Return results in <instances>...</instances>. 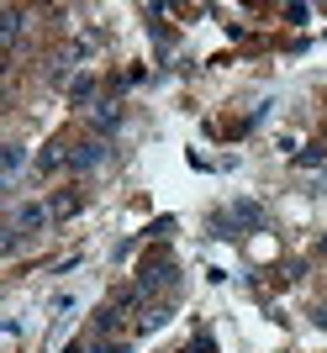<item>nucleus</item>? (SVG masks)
Masks as SVG:
<instances>
[{
    "label": "nucleus",
    "mask_w": 327,
    "mask_h": 353,
    "mask_svg": "<svg viewBox=\"0 0 327 353\" xmlns=\"http://www.w3.org/2000/svg\"><path fill=\"white\" fill-rule=\"evenodd\" d=\"M63 163H69V153H63V143H48L43 153H37V169H43V174H53V169H63Z\"/></svg>",
    "instance_id": "obj_6"
},
{
    "label": "nucleus",
    "mask_w": 327,
    "mask_h": 353,
    "mask_svg": "<svg viewBox=\"0 0 327 353\" xmlns=\"http://www.w3.org/2000/svg\"><path fill=\"white\" fill-rule=\"evenodd\" d=\"M175 285V264H164V259H153L148 269H143V285H137V295H153V290H169Z\"/></svg>",
    "instance_id": "obj_3"
},
{
    "label": "nucleus",
    "mask_w": 327,
    "mask_h": 353,
    "mask_svg": "<svg viewBox=\"0 0 327 353\" xmlns=\"http://www.w3.org/2000/svg\"><path fill=\"white\" fill-rule=\"evenodd\" d=\"M95 353H127V343H106V348H95Z\"/></svg>",
    "instance_id": "obj_12"
},
{
    "label": "nucleus",
    "mask_w": 327,
    "mask_h": 353,
    "mask_svg": "<svg viewBox=\"0 0 327 353\" xmlns=\"http://www.w3.org/2000/svg\"><path fill=\"white\" fill-rule=\"evenodd\" d=\"M21 163H27V153H21V148H6V179L21 174Z\"/></svg>",
    "instance_id": "obj_9"
},
{
    "label": "nucleus",
    "mask_w": 327,
    "mask_h": 353,
    "mask_svg": "<svg viewBox=\"0 0 327 353\" xmlns=\"http://www.w3.org/2000/svg\"><path fill=\"white\" fill-rule=\"evenodd\" d=\"M232 216H238L243 227H259V221H264V211L253 206V201H238V206H232Z\"/></svg>",
    "instance_id": "obj_7"
},
{
    "label": "nucleus",
    "mask_w": 327,
    "mask_h": 353,
    "mask_svg": "<svg viewBox=\"0 0 327 353\" xmlns=\"http://www.w3.org/2000/svg\"><path fill=\"white\" fill-rule=\"evenodd\" d=\"M75 211H79V195H59V201H53V216H75Z\"/></svg>",
    "instance_id": "obj_10"
},
{
    "label": "nucleus",
    "mask_w": 327,
    "mask_h": 353,
    "mask_svg": "<svg viewBox=\"0 0 327 353\" xmlns=\"http://www.w3.org/2000/svg\"><path fill=\"white\" fill-rule=\"evenodd\" d=\"M312 316H317V327H327V306H317V311H312Z\"/></svg>",
    "instance_id": "obj_13"
},
{
    "label": "nucleus",
    "mask_w": 327,
    "mask_h": 353,
    "mask_svg": "<svg viewBox=\"0 0 327 353\" xmlns=\"http://www.w3.org/2000/svg\"><path fill=\"white\" fill-rule=\"evenodd\" d=\"M21 32H27V11H21V6H6V11H0V37H6V48L21 43Z\"/></svg>",
    "instance_id": "obj_4"
},
{
    "label": "nucleus",
    "mask_w": 327,
    "mask_h": 353,
    "mask_svg": "<svg viewBox=\"0 0 327 353\" xmlns=\"http://www.w3.org/2000/svg\"><path fill=\"white\" fill-rule=\"evenodd\" d=\"M11 221H16V232L27 237V232H43V227H53L59 216H53V206H43V201H27V206H16Z\"/></svg>",
    "instance_id": "obj_1"
},
{
    "label": "nucleus",
    "mask_w": 327,
    "mask_h": 353,
    "mask_svg": "<svg viewBox=\"0 0 327 353\" xmlns=\"http://www.w3.org/2000/svg\"><path fill=\"white\" fill-rule=\"evenodd\" d=\"M117 127H121V105L101 101V105H95V132H117Z\"/></svg>",
    "instance_id": "obj_5"
},
{
    "label": "nucleus",
    "mask_w": 327,
    "mask_h": 353,
    "mask_svg": "<svg viewBox=\"0 0 327 353\" xmlns=\"http://www.w3.org/2000/svg\"><path fill=\"white\" fill-rule=\"evenodd\" d=\"M90 90H95V79L85 74V79H75V90H69V95H75V101H90Z\"/></svg>",
    "instance_id": "obj_11"
},
{
    "label": "nucleus",
    "mask_w": 327,
    "mask_h": 353,
    "mask_svg": "<svg viewBox=\"0 0 327 353\" xmlns=\"http://www.w3.org/2000/svg\"><path fill=\"white\" fill-rule=\"evenodd\" d=\"M322 253H327V237H322Z\"/></svg>",
    "instance_id": "obj_14"
},
{
    "label": "nucleus",
    "mask_w": 327,
    "mask_h": 353,
    "mask_svg": "<svg viewBox=\"0 0 327 353\" xmlns=\"http://www.w3.org/2000/svg\"><path fill=\"white\" fill-rule=\"evenodd\" d=\"M95 163H106V137H90V143L69 148V169H95Z\"/></svg>",
    "instance_id": "obj_2"
},
{
    "label": "nucleus",
    "mask_w": 327,
    "mask_h": 353,
    "mask_svg": "<svg viewBox=\"0 0 327 353\" xmlns=\"http://www.w3.org/2000/svg\"><path fill=\"white\" fill-rule=\"evenodd\" d=\"M169 322V306H148L143 311V332H153V327H164Z\"/></svg>",
    "instance_id": "obj_8"
}]
</instances>
